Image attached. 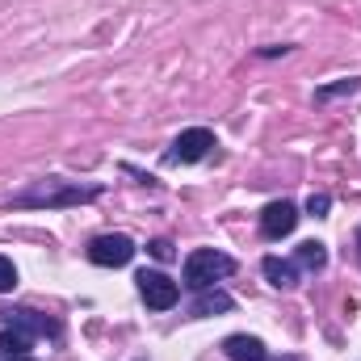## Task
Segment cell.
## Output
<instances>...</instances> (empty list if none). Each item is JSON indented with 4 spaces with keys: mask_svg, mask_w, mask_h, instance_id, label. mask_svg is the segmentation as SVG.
<instances>
[{
    "mask_svg": "<svg viewBox=\"0 0 361 361\" xmlns=\"http://www.w3.org/2000/svg\"><path fill=\"white\" fill-rule=\"evenodd\" d=\"M231 269H235V261H231L227 252L197 248V252H189V261H185V286H193V290H210L214 281H223Z\"/></svg>",
    "mask_w": 361,
    "mask_h": 361,
    "instance_id": "cell-1",
    "label": "cell"
},
{
    "mask_svg": "<svg viewBox=\"0 0 361 361\" xmlns=\"http://www.w3.org/2000/svg\"><path fill=\"white\" fill-rule=\"evenodd\" d=\"M210 147H214V135H210L206 126L180 130L177 143H173V152H169V164H197V160L210 156Z\"/></svg>",
    "mask_w": 361,
    "mask_h": 361,
    "instance_id": "cell-2",
    "label": "cell"
},
{
    "mask_svg": "<svg viewBox=\"0 0 361 361\" xmlns=\"http://www.w3.org/2000/svg\"><path fill=\"white\" fill-rule=\"evenodd\" d=\"M135 257V244L126 235H97L89 244V261L101 269H118V265H130Z\"/></svg>",
    "mask_w": 361,
    "mask_h": 361,
    "instance_id": "cell-3",
    "label": "cell"
},
{
    "mask_svg": "<svg viewBox=\"0 0 361 361\" xmlns=\"http://www.w3.org/2000/svg\"><path fill=\"white\" fill-rule=\"evenodd\" d=\"M139 294H143V302L152 307V311H169V307H177L180 298V286L173 277H164V273H139Z\"/></svg>",
    "mask_w": 361,
    "mask_h": 361,
    "instance_id": "cell-4",
    "label": "cell"
},
{
    "mask_svg": "<svg viewBox=\"0 0 361 361\" xmlns=\"http://www.w3.org/2000/svg\"><path fill=\"white\" fill-rule=\"evenodd\" d=\"M294 227H298V206H294V202H269V206H265V214H261V231H265L269 240L290 235Z\"/></svg>",
    "mask_w": 361,
    "mask_h": 361,
    "instance_id": "cell-5",
    "label": "cell"
},
{
    "mask_svg": "<svg viewBox=\"0 0 361 361\" xmlns=\"http://www.w3.org/2000/svg\"><path fill=\"white\" fill-rule=\"evenodd\" d=\"M0 324L4 328H17V332H25V336H42V332H55V324L47 319V315H38V311H0Z\"/></svg>",
    "mask_w": 361,
    "mask_h": 361,
    "instance_id": "cell-6",
    "label": "cell"
},
{
    "mask_svg": "<svg viewBox=\"0 0 361 361\" xmlns=\"http://www.w3.org/2000/svg\"><path fill=\"white\" fill-rule=\"evenodd\" d=\"M265 277H269L277 290H294L298 286V265L294 261H281V257H265Z\"/></svg>",
    "mask_w": 361,
    "mask_h": 361,
    "instance_id": "cell-7",
    "label": "cell"
},
{
    "mask_svg": "<svg viewBox=\"0 0 361 361\" xmlns=\"http://www.w3.org/2000/svg\"><path fill=\"white\" fill-rule=\"evenodd\" d=\"M227 357L231 361H265L269 353H265V345L257 341V336H227Z\"/></svg>",
    "mask_w": 361,
    "mask_h": 361,
    "instance_id": "cell-8",
    "label": "cell"
},
{
    "mask_svg": "<svg viewBox=\"0 0 361 361\" xmlns=\"http://www.w3.org/2000/svg\"><path fill=\"white\" fill-rule=\"evenodd\" d=\"M294 265H302L307 273H319L328 265V248L319 244V240H307V244H298V252H294Z\"/></svg>",
    "mask_w": 361,
    "mask_h": 361,
    "instance_id": "cell-9",
    "label": "cell"
},
{
    "mask_svg": "<svg viewBox=\"0 0 361 361\" xmlns=\"http://www.w3.org/2000/svg\"><path fill=\"white\" fill-rule=\"evenodd\" d=\"M214 311H231V298L223 290H202L193 302V315H214Z\"/></svg>",
    "mask_w": 361,
    "mask_h": 361,
    "instance_id": "cell-10",
    "label": "cell"
},
{
    "mask_svg": "<svg viewBox=\"0 0 361 361\" xmlns=\"http://www.w3.org/2000/svg\"><path fill=\"white\" fill-rule=\"evenodd\" d=\"M30 349V336L25 332H17V328H4L0 332V357H21Z\"/></svg>",
    "mask_w": 361,
    "mask_h": 361,
    "instance_id": "cell-11",
    "label": "cell"
},
{
    "mask_svg": "<svg viewBox=\"0 0 361 361\" xmlns=\"http://www.w3.org/2000/svg\"><path fill=\"white\" fill-rule=\"evenodd\" d=\"M13 286H17V269H13L8 257H0V294H8Z\"/></svg>",
    "mask_w": 361,
    "mask_h": 361,
    "instance_id": "cell-12",
    "label": "cell"
},
{
    "mask_svg": "<svg viewBox=\"0 0 361 361\" xmlns=\"http://www.w3.org/2000/svg\"><path fill=\"white\" fill-rule=\"evenodd\" d=\"M328 206H332V197H328V193H311V197H307V210H311L315 219H324V214H328Z\"/></svg>",
    "mask_w": 361,
    "mask_h": 361,
    "instance_id": "cell-13",
    "label": "cell"
},
{
    "mask_svg": "<svg viewBox=\"0 0 361 361\" xmlns=\"http://www.w3.org/2000/svg\"><path fill=\"white\" fill-rule=\"evenodd\" d=\"M152 257H156V261H173V244H169V240H156V244H152Z\"/></svg>",
    "mask_w": 361,
    "mask_h": 361,
    "instance_id": "cell-14",
    "label": "cell"
},
{
    "mask_svg": "<svg viewBox=\"0 0 361 361\" xmlns=\"http://www.w3.org/2000/svg\"><path fill=\"white\" fill-rule=\"evenodd\" d=\"M357 85H361V80H345V85H336V89H324V92H319V101H328V97H336V92H353Z\"/></svg>",
    "mask_w": 361,
    "mask_h": 361,
    "instance_id": "cell-15",
    "label": "cell"
},
{
    "mask_svg": "<svg viewBox=\"0 0 361 361\" xmlns=\"http://www.w3.org/2000/svg\"><path fill=\"white\" fill-rule=\"evenodd\" d=\"M0 361H34L30 353H21V357H0Z\"/></svg>",
    "mask_w": 361,
    "mask_h": 361,
    "instance_id": "cell-16",
    "label": "cell"
},
{
    "mask_svg": "<svg viewBox=\"0 0 361 361\" xmlns=\"http://www.w3.org/2000/svg\"><path fill=\"white\" fill-rule=\"evenodd\" d=\"M281 361H298V357H281Z\"/></svg>",
    "mask_w": 361,
    "mask_h": 361,
    "instance_id": "cell-17",
    "label": "cell"
},
{
    "mask_svg": "<svg viewBox=\"0 0 361 361\" xmlns=\"http://www.w3.org/2000/svg\"><path fill=\"white\" fill-rule=\"evenodd\" d=\"M357 244H361V235H357Z\"/></svg>",
    "mask_w": 361,
    "mask_h": 361,
    "instance_id": "cell-18",
    "label": "cell"
}]
</instances>
